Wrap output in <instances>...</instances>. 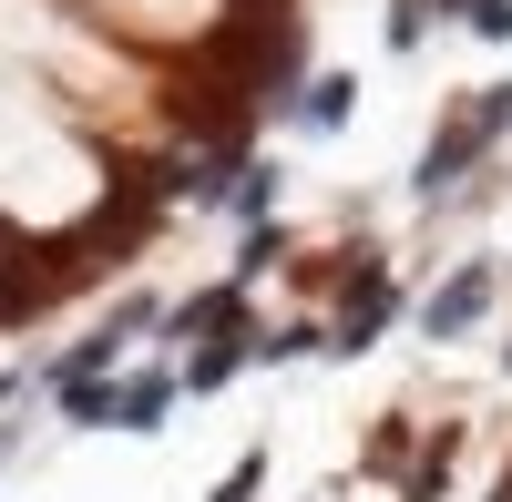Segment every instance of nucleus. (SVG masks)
Here are the masks:
<instances>
[{"label":"nucleus","mask_w":512,"mask_h":502,"mask_svg":"<svg viewBox=\"0 0 512 502\" xmlns=\"http://www.w3.org/2000/svg\"><path fill=\"white\" fill-rule=\"evenodd\" d=\"M420 31H431V0H400V11H390V41H400V52H410Z\"/></svg>","instance_id":"nucleus-11"},{"label":"nucleus","mask_w":512,"mask_h":502,"mask_svg":"<svg viewBox=\"0 0 512 502\" xmlns=\"http://www.w3.org/2000/svg\"><path fill=\"white\" fill-rule=\"evenodd\" d=\"M175 390H185L175 369H134V380H93V390H72V400H62V421H72V431H134V441H144V431H164V410H175Z\"/></svg>","instance_id":"nucleus-1"},{"label":"nucleus","mask_w":512,"mask_h":502,"mask_svg":"<svg viewBox=\"0 0 512 502\" xmlns=\"http://www.w3.org/2000/svg\"><path fill=\"white\" fill-rule=\"evenodd\" d=\"M390 308H400V298H390V277L369 267V277L349 287V308H338V349H369L379 328H390Z\"/></svg>","instance_id":"nucleus-5"},{"label":"nucleus","mask_w":512,"mask_h":502,"mask_svg":"<svg viewBox=\"0 0 512 502\" xmlns=\"http://www.w3.org/2000/svg\"><path fill=\"white\" fill-rule=\"evenodd\" d=\"M492 318V267L472 257L451 287H431V298H420V339H461V328H482Z\"/></svg>","instance_id":"nucleus-4"},{"label":"nucleus","mask_w":512,"mask_h":502,"mask_svg":"<svg viewBox=\"0 0 512 502\" xmlns=\"http://www.w3.org/2000/svg\"><path fill=\"white\" fill-rule=\"evenodd\" d=\"M502 134H512V82H492L482 103H461L441 134H431V154H420V195H441L451 175H472V164H482Z\"/></svg>","instance_id":"nucleus-2"},{"label":"nucleus","mask_w":512,"mask_h":502,"mask_svg":"<svg viewBox=\"0 0 512 502\" xmlns=\"http://www.w3.org/2000/svg\"><path fill=\"white\" fill-rule=\"evenodd\" d=\"M256 482H267V451H246V462L216 482V502H256Z\"/></svg>","instance_id":"nucleus-9"},{"label":"nucleus","mask_w":512,"mask_h":502,"mask_svg":"<svg viewBox=\"0 0 512 502\" xmlns=\"http://www.w3.org/2000/svg\"><path fill=\"white\" fill-rule=\"evenodd\" d=\"M134 328H154V298H134V308H113V328H93V339H82L62 369H52V400H72V390H93L103 369L123 359V339H134Z\"/></svg>","instance_id":"nucleus-3"},{"label":"nucleus","mask_w":512,"mask_h":502,"mask_svg":"<svg viewBox=\"0 0 512 502\" xmlns=\"http://www.w3.org/2000/svg\"><path fill=\"white\" fill-rule=\"evenodd\" d=\"M451 462H461V431H431V451H420V462H410V502H441V482H451Z\"/></svg>","instance_id":"nucleus-7"},{"label":"nucleus","mask_w":512,"mask_h":502,"mask_svg":"<svg viewBox=\"0 0 512 502\" xmlns=\"http://www.w3.org/2000/svg\"><path fill=\"white\" fill-rule=\"evenodd\" d=\"M297 123H318V134H328V123H349V82L318 72V82H308V103H297Z\"/></svg>","instance_id":"nucleus-8"},{"label":"nucleus","mask_w":512,"mask_h":502,"mask_svg":"<svg viewBox=\"0 0 512 502\" xmlns=\"http://www.w3.org/2000/svg\"><path fill=\"white\" fill-rule=\"evenodd\" d=\"M308 349H328L318 328H277V339H256V359H308Z\"/></svg>","instance_id":"nucleus-10"},{"label":"nucleus","mask_w":512,"mask_h":502,"mask_svg":"<svg viewBox=\"0 0 512 502\" xmlns=\"http://www.w3.org/2000/svg\"><path fill=\"white\" fill-rule=\"evenodd\" d=\"M472 31H492V41H512V0H472Z\"/></svg>","instance_id":"nucleus-12"},{"label":"nucleus","mask_w":512,"mask_h":502,"mask_svg":"<svg viewBox=\"0 0 512 502\" xmlns=\"http://www.w3.org/2000/svg\"><path fill=\"white\" fill-rule=\"evenodd\" d=\"M246 359H256V339H246V328H226V339L185 349V369H175V380H185V390H226V380H236Z\"/></svg>","instance_id":"nucleus-6"},{"label":"nucleus","mask_w":512,"mask_h":502,"mask_svg":"<svg viewBox=\"0 0 512 502\" xmlns=\"http://www.w3.org/2000/svg\"><path fill=\"white\" fill-rule=\"evenodd\" d=\"M502 359H512V349H502Z\"/></svg>","instance_id":"nucleus-13"}]
</instances>
